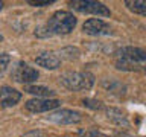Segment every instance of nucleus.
Returning a JSON list of instances; mask_svg holds the SVG:
<instances>
[{
  "mask_svg": "<svg viewBox=\"0 0 146 137\" xmlns=\"http://www.w3.org/2000/svg\"><path fill=\"white\" fill-rule=\"evenodd\" d=\"M146 61V52L140 47L126 46L116 52V67L125 72L143 70Z\"/></svg>",
  "mask_w": 146,
  "mask_h": 137,
  "instance_id": "nucleus-1",
  "label": "nucleus"
},
{
  "mask_svg": "<svg viewBox=\"0 0 146 137\" xmlns=\"http://www.w3.org/2000/svg\"><path fill=\"white\" fill-rule=\"evenodd\" d=\"M46 26H47V29L50 31L52 35H66L75 29L76 18L68 11H56L49 18Z\"/></svg>",
  "mask_w": 146,
  "mask_h": 137,
  "instance_id": "nucleus-2",
  "label": "nucleus"
},
{
  "mask_svg": "<svg viewBox=\"0 0 146 137\" xmlns=\"http://www.w3.org/2000/svg\"><path fill=\"white\" fill-rule=\"evenodd\" d=\"M61 84L72 91L90 90L94 85V75L90 72H68L61 76Z\"/></svg>",
  "mask_w": 146,
  "mask_h": 137,
  "instance_id": "nucleus-3",
  "label": "nucleus"
},
{
  "mask_svg": "<svg viewBox=\"0 0 146 137\" xmlns=\"http://www.w3.org/2000/svg\"><path fill=\"white\" fill-rule=\"evenodd\" d=\"M75 11L81 14H93L98 17H110L111 12L110 9L100 2H94V0H73L68 3Z\"/></svg>",
  "mask_w": 146,
  "mask_h": 137,
  "instance_id": "nucleus-4",
  "label": "nucleus"
},
{
  "mask_svg": "<svg viewBox=\"0 0 146 137\" xmlns=\"http://www.w3.org/2000/svg\"><path fill=\"white\" fill-rule=\"evenodd\" d=\"M11 78L15 82H21V84H29V82H35L38 79V72L34 67L27 66L26 63L18 61L15 66L12 67Z\"/></svg>",
  "mask_w": 146,
  "mask_h": 137,
  "instance_id": "nucleus-5",
  "label": "nucleus"
},
{
  "mask_svg": "<svg viewBox=\"0 0 146 137\" xmlns=\"http://www.w3.org/2000/svg\"><path fill=\"white\" fill-rule=\"evenodd\" d=\"M47 120L58 123V125H73L82 120V114L75 110H58L55 113H50L47 116Z\"/></svg>",
  "mask_w": 146,
  "mask_h": 137,
  "instance_id": "nucleus-6",
  "label": "nucleus"
},
{
  "mask_svg": "<svg viewBox=\"0 0 146 137\" xmlns=\"http://www.w3.org/2000/svg\"><path fill=\"white\" fill-rule=\"evenodd\" d=\"M61 105V100L58 99H41L35 98L31 99L25 104V108L31 113H44V111H52Z\"/></svg>",
  "mask_w": 146,
  "mask_h": 137,
  "instance_id": "nucleus-7",
  "label": "nucleus"
},
{
  "mask_svg": "<svg viewBox=\"0 0 146 137\" xmlns=\"http://www.w3.org/2000/svg\"><path fill=\"white\" fill-rule=\"evenodd\" d=\"M82 31L87 35H93V37H99V35H110L111 34V27L107 25L104 20L100 18H90L82 25Z\"/></svg>",
  "mask_w": 146,
  "mask_h": 137,
  "instance_id": "nucleus-8",
  "label": "nucleus"
},
{
  "mask_svg": "<svg viewBox=\"0 0 146 137\" xmlns=\"http://www.w3.org/2000/svg\"><path fill=\"white\" fill-rule=\"evenodd\" d=\"M21 99V93L12 87H2L0 88V108H9L18 104Z\"/></svg>",
  "mask_w": 146,
  "mask_h": 137,
  "instance_id": "nucleus-9",
  "label": "nucleus"
},
{
  "mask_svg": "<svg viewBox=\"0 0 146 137\" xmlns=\"http://www.w3.org/2000/svg\"><path fill=\"white\" fill-rule=\"evenodd\" d=\"M35 63L38 64L40 67H44L47 70H55L61 66V59L58 58L56 53L53 52H43L40 53L38 57L35 58Z\"/></svg>",
  "mask_w": 146,
  "mask_h": 137,
  "instance_id": "nucleus-10",
  "label": "nucleus"
},
{
  "mask_svg": "<svg viewBox=\"0 0 146 137\" xmlns=\"http://www.w3.org/2000/svg\"><path fill=\"white\" fill-rule=\"evenodd\" d=\"M105 114H107V119L110 122L116 123L119 126H129V122H128L125 113H122L119 108H107Z\"/></svg>",
  "mask_w": 146,
  "mask_h": 137,
  "instance_id": "nucleus-11",
  "label": "nucleus"
},
{
  "mask_svg": "<svg viewBox=\"0 0 146 137\" xmlns=\"http://www.w3.org/2000/svg\"><path fill=\"white\" fill-rule=\"evenodd\" d=\"M25 91L29 94H34V96H38L41 99H49L55 96V91L47 88V87H43V85H26L25 87Z\"/></svg>",
  "mask_w": 146,
  "mask_h": 137,
  "instance_id": "nucleus-12",
  "label": "nucleus"
},
{
  "mask_svg": "<svg viewBox=\"0 0 146 137\" xmlns=\"http://www.w3.org/2000/svg\"><path fill=\"white\" fill-rule=\"evenodd\" d=\"M125 6L129 9V11L135 12V14H140V15H146V3L141 2V0H126L125 2Z\"/></svg>",
  "mask_w": 146,
  "mask_h": 137,
  "instance_id": "nucleus-13",
  "label": "nucleus"
},
{
  "mask_svg": "<svg viewBox=\"0 0 146 137\" xmlns=\"http://www.w3.org/2000/svg\"><path fill=\"white\" fill-rule=\"evenodd\" d=\"M59 59L61 58H66V59H76L78 57H79V50H78L76 47H64L59 50Z\"/></svg>",
  "mask_w": 146,
  "mask_h": 137,
  "instance_id": "nucleus-14",
  "label": "nucleus"
},
{
  "mask_svg": "<svg viewBox=\"0 0 146 137\" xmlns=\"http://www.w3.org/2000/svg\"><path fill=\"white\" fill-rule=\"evenodd\" d=\"M11 63V57L6 52H0V78L3 76V73L6 72V68Z\"/></svg>",
  "mask_w": 146,
  "mask_h": 137,
  "instance_id": "nucleus-15",
  "label": "nucleus"
},
{
  "mask_svg": "<svg viewBox=\"0 0 146 137\" xmlns=\"http://www.w3.org/2000/svg\"><path fill=\"white\" fill-rule=\"evenodd\" d=\"M79 137H108V136L102 134V132L98 131V130H87V131H81Z\"/></svg>",
  "mask_w": 146,
  "mask_h": 137,
  "instance_id": "nucleus-16",
  "label": "nucleus"
},
{
  "mask_svg": "<svg viewBox=\"0 0 146 137\" xmlns=\"http://www.w3.org/2000/svg\"><path fill=\"white\" fill-rule=\"evenodd\" d=\"M35 35H36V37H40V38H47V37H52V34H50V31L47 29V26H46V25L40 26V27H36Z\"/></svg>",
  "mask_w": 146,
  "mask_h": 137,
  "instance_id": "nucleus-17",
  "label": "nucleus"
},
{
  "mask_svg": "<svg viewBox=\"0 0 146 137\" xmlns=\"http://www.w3.org/2000/svg\"><path fill=\"white\" fill-rule=\"evenodd\" d=\"M82 104L88 108H93V110H100L102 108V104L99 100H94V99H82Z\"/></svg>",
  "mask_w": 146,
  "mask_h": 137,
  "instance_id": "nucleus-18",
  "label": "nucleus"
},
{
  "mask_svg": "<svg viewBox=\"0 0 146 137\" xmlns=\"http://www.w3.org/2000/svg\"><path fill=\"white\" fill-rule=\"evenodd\" d=\"M21 137H44V134H43V131H40V130H32V131L25 132Z\"/></svg>",
  "mask_w": 146,
  "mask_h": 137,
  "instance_id": "nucleus-19",
  "label": "nucleus"
},
{
  "mask_svg": "<svg viewBox=\"0 0 146 137\" xmlns=\"http://www.w3.org/2000/svg\"><path fill=\"white\" fill-rule=\"evenodd\" d=\"M27 3L32 5V6H49V5L53 3V2H32V0H29Z\"/></svg>",
  "mask_w": 146,
  "mask_h": 137,
  "instance_id": "nucleus-20",
  "label": "nucleus"
},
{
  "mask_svg": "<svg viewBox=\"0 0 146 137\" xmlns=\"http://www.w3.org/2000/svg\"><path fill=\"white\" fill-rule=\"evenodd\" d=\"M114 137H132V136H128L125 132H117V134H114Z\"/></svg>",
  "mask_w": 146,
  "mask_h": 137,
  "instance_id": "nucleus-21",
  "label": "nucleus"
},
{
  "mask_svg": "<svg viewBox=\"0 0 146 137\" xmlns=\"http://www.w3.org/2000/svg\"><path fill=\"white\" fill-rule=\"evenodd\" d=\"M2 8H3V3H2V2H0V9H2Z\"/></svg>",
  "mask_w": 146,
  "mask_h": 137,
  "instance_id": "nucleus-22",
  "label": "nucleus"
},
{
  "mask_svg": "<svg viewBox=\"0 0 146 137\" xmlns=\"http://www.w3.org/2000/svg\"><path fill=\"white\" fill-rule=\"evenodd\" d=\"M2 40H3V35H2V34H0V41H2Z\"/></svg>",
  "mask_w": 146,
  "mask_h": 137,
  "instance_id": "nucleus-23",
  "label": "nucleus"
},
{
  "mask_svg": "<svg viewBox=\"0 0 146 137\" xmlns=\"http://www.w3.org/2000/svg\"><path fill=\"white\" fill-rule=\"evenodd\" d=\"M64 137H75V136H64Z\"/></svg>",
  "mask_w": 146,
  "mask_h": 137,
  "instance_id": "nucleus-24",
  "label": "nucleus"
}]
</instances>
